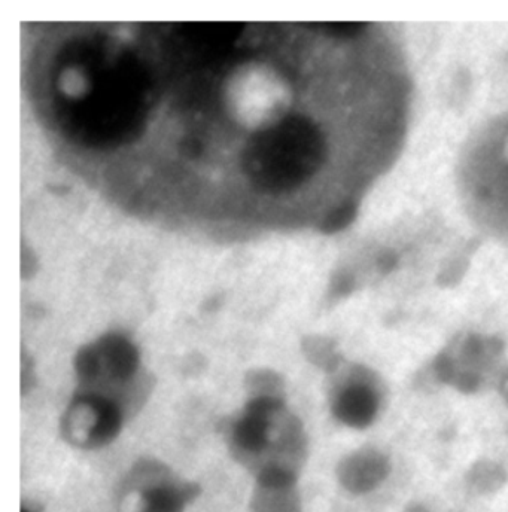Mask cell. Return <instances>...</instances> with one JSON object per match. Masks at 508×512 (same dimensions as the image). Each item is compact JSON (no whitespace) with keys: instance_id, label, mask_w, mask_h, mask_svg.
Returning a JSON list of instances; mask_svg holds the SVG:
<instances>
[{"instance_id":"obj_8","label":"cell","mask_w":508,"mask_h":512,"mask_svg":"<svg viewBox=\"0 0 508 512\" xmlns=\"http://www.w3.org/2000/svg\"><path fill=\"white\" fill-rule=\"evenodd\" d=\"M252 512H301L297 474L269 469L257 475L251 499Z\"/></svg>"},{"instance_id":"obj_2","label":"cell","mask_w":508,"mask_h":512,"mask_svg":"<svg viewBox=\"0 0 508 512\" xmlns=\"http://www.w3.org/2000/svg\"><path fill=\"white\" fill-rule=\"evenodd\" d=\"M327 143L313 121L292 117L258 136L248 154L249 175L269 190H291L324 166Z\"/></svg>"},{"instance_id":"obj_4","label":"cell","mask_w":508,"mask_h":512,"mask_svg":"<svg viewBox=\"0 0 508 512\" xmlns=\"http://www.w3.org/2000/svg\"><path fill=\"white\" fill-rule=\"evenodd\" d=\"M123 411L108 396L85 392L76 396L62 420V432L73 446L99 448L120 434Z\"/></svg>"},{"instance_id":"obj_5","label":"cell","mask_w":508,"mask_h":512,"mask_svg":"<svg viewBox=\"0 0 508 512\" xmlns=\"http://www.w3.org/2000/svg\"><path fill=\"white\" fill-rule=\"evenodd\" d=\"M139 370V353L132 341L109 334L79 350L75 371L85 386L123 387L135 379Z\"/></svg>"},{"instance_id":"obj_11","label":"cell","mask_w":508,"mask_h":512,"mask_svg":"<svg viewBox=\"0 0 508 512\" xmlns=\"http://www.w3.org/2000/svg\"><path fill=\"white\" fill-rule=\"evenodd\" d=\"M500 392L503 395L504 401L508 404V371L503 373L500 379Z\"/></svg>"},{"instance_id":"obj_3","label":"cell","mask_w":508,"mask_h":512,"mask_svg":"<svg viewBox=\"0 0 508 512\" xmlns=\"http://www.w3.org/2000/svg\"><path fill=\"white\" fill-rule=\"evenodd\" d=\"M197 484L176 477L157 460H142L120 490L123 512H184L199 496Z\"/></svg>"},{"instance_id":"obj_6","label":"cell","mask_w":508,"mask_h":512,"mask_svg":"<svg viewBox=\"0 0 508 512\" xmlns=\"http://www.w3.org/2000/svg\"><path fill=\"white\" fill-rule=\"evenodd\" d=\"M500 355L501 349L497 344L473 338L461 352L438 356L434 373L440 382L455 387L459 392L474 393L497 371L494 368Z\"/></svg>"},{"instance_id":"obj_10","label":"cell","mask_w":508,"mask_h":512,"mask_svg":"<svg viewBox=\"0 0 508 512\" xmlns=\"http://www.w3.org/2000/svg\"><path fill=\"white\" fill-rule=\"evenodd\" d=\"M249 387H251L254 396L252 398H279V387H282L281 379L275 374H267L266 371L252 373L248 377Z\"/></svg>"},{"instance_id":"obj_12","label":"cell","mask_w":508,"mask_h":512,"mask_svg":"<svg viewBox=\"0 0 508 512\" xmlns=\"http://www.w3.org/2000/svg\"><path fill=\"white\" fill-rule=\"evenodd\" d=\"M21 512H32V511L27 510V508H23V511H21Z\"/></svg>"},{"instance_id":"obj_1","label":"cell","mask_w":508,"mask_h":512,"mask_svg":"<svg viewBox=\"0 0 508 512\" xmlns=\"http://www.w3.org/2000/svg\"><path fill=\"white\" fill-rule=\"evenodd\" d=\"M234 457L255 475L269 469L297 474L306 456V435L279 398H252L230 432Z\"/></svg>"},{"instance_id":"obj_9","label":"cell","mask_w":508,"mask_h":512,"mask_svg":"<svg viewBox=\"0 0 508 512\" xmlns=\"http://www.w3.org/2000/svg\"><path fill=\"white\" fill-rule=\"evenodd\" d=\"M388 474V460L376 450H361L343 459L339 478L351 492H367Z\"/></svg>"},{"instance_id":"obj_7","label":"cell","mask_w":508,"mask_h":512,"mask_svg":"<svg viewBox=\"0 0 508 512\" xmlns=\"http://www.w3.org/2000/svg\"><path fill=\"white\" fill-rule=\"evenodd\" d=\"M382 387L376 376L363 367L348 370L336 386L331 410L343 425L368 428L379 413Z\"/></svg>"}]
</instances>
